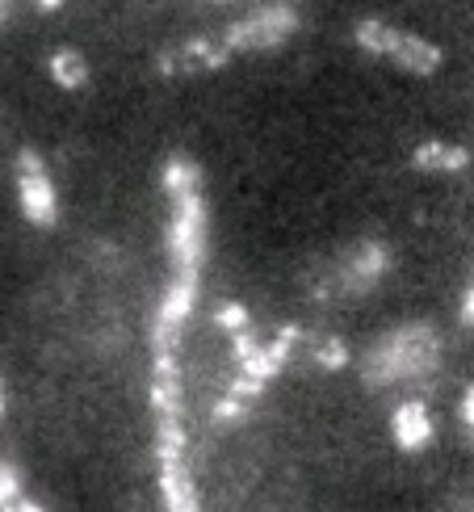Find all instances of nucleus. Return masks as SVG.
Segmentation results:
<instances>
[{"label":"nucleus","mask_w":474,"mask_h":512,"mask_svg":"<svg viewBox=\"0 0 474 512\" xmlns=\"http://www.w3.org/2000/svg\"><path fill=\"white\" fill-rule=\"evenodd\" d=\"M441 366V336L433 324H403L374 340L370 353L361 357V382L370 391H386L395 382H424Z\"/></svg>","instance_id":"f257e3e1"},{"label":"nucleus","mask_w":474,"mask_h":512,"mask_svg":"<svg viewBox=\"0 0 474 512\" xmlns=\"http://www.w3.org/2000/svg\"><path fill=\"white\" fill-rule=\"evenodd\" d=\"M164 248H168L172 277H189V282H198L202 261H206V198L202 194H189V198L172 202Z\"/></svg>","instance_id":"f03ea898"},{"label":"nucleus","mask_w":474,"mask_h":512,"mask_svg":"<svg viewBox=\"0 0 474 512\" xmlns=\"http://www.w3.org/2000/svg\"><path fill=\"white\" fill-rule=\"evenodd\" d=\"M298 9L294 5H261L252 9L248 17L231 21L227 34H223V47L235 51H269V47H282V42L298 30Z\"/></svg>","instance_id":"7ed1b4c3"},{"label":"nucleus","mask_w":474,"mask_h":512,"mask_svg":"<svg viewBox=\"0 0 474 512\" xmlns=\"http://www.w3.org/2000/svg\"><path fill=\"white\" fill-rule=\"evenodd\" d=\"M17 198H21V215H26L34 227H55L59 219V202H55V185L42 168V156L34 147H21L17 152Z\"/></svg>","instance_id":"20e7f679"},{"label":"nucleus","mask_w":474,"mask_h":512,"mask_svg":"<svg viewBox=\"0 0 474 512\" xmlns=\"http://www.w3.org/2000/svg\"><path fill=\"white\" fill-rule=\"evenodd\" d=\"M386 269H391V252H386L382 244H374V240H361L340 256L332 282H336L340 294H365L370 286L382 282Z\"/></svg>","instance_id":"39448f33"},{"label":"nucleus","mask_w":474,"mask_h":512,"mask_svg":"<svg viewBox=\"0 0 474 512\" xmlns=\"http://www.w3.org/2000/svg\"><path fill=\"white\" fill-rule=\"evenodd\" d=\"M227 59H231V51L223 47V42H210V38H189V42H181L177 51H164V55H160V72H164V76L219 72Z\"/></svg>","instance_id":"423d86ee"},{"label":"nucleus","mask_w":474,"mask_h":512,"mask_svg":"<svg viewBox=\"0 0 474 512\" xmlns=\"http://www.w3.org/2000/svg\"><path fill=\"white\" fill-rule=\"evenodd\" d=\"M391 63H399L403 72H412V76H433L441 68V47L437 42H428L420 34H403L391 26V34H386V51H382Z\"/></svg>","instance_id":"0eeeda50"},{"label":"nucleus","mask_w":474,"mask_h":512,"mask_svg":"<svg viewBox=\"0 0 474 512\" xmlns=\"http://www.w3.org/2000/svg\"><path fill=\"white\" fill-rule=\"evenodd\" d=\"M298 340H303V328H298V324H286L282 332L273 336V345H261L252 357H244V361H240V374H244V378H252V382H261V387H265L269 378H277V374L286 370V361H290V353H294Z\"/></svg>","instance_id":"6e6552de"},{"label":"nucleus","mask_w":474,"mask_h":512,"mask_svg":"<svg viewBox=\"0 0 474 512\" xmlns=\"http://www.w3.org/2000/svg\"><path fill=\"white\" fill-rule=\"evenodd\" d=\"M391 433H395V445L403 454H416L433 441V420H428V408L420 399H407L395 408V420H391Z\"/></svg>","instance_id":"1a4fd4ad"},{"label":"nucleus","mask_w":474,"mask_h":512,"mask_svg":"<svg viewBox=\"0 0 474 512\" xmlns=\"http://www.w3.org/2000/svg\"><path fill=\"white\" fill-rule=\"evenodd\" d=\"M160 492H164V512H202L198 508V492H193V479L181 462H160Z\"/></svg>","instance_id":"9d476101"},{"label":"nucleus","mask_w":474,"mask_h":512,"mask_svg":"<svg viewBox=\"0 0 474 512\" xmlns=\"http://www.w3.org/2000/svg\"><path fill=\"white\" fill-rule=\"evenodd\" d=\"M412 168H420V173H462V168H470V152L458 143L428 139L412 152Z\"/></svg>","instance_id":"9b49d317"},{"label":"nucleus","mask_w":474,"mask_h":512,"mask_svg":"<svg viewBox=\"0 0 474 512\" xmlns=\"http://www.w3.org/2000/svg\"><path fill=\"white\" fill-rule=\"evenodd\" d=\"M164 194L177 202V198H189V194H202V168L185 160V156H172L164 164Z\"/></svg>","instance_id":"f8f14e48"},{"label":"nucleus","mask_w":474,"mask_h":512,"mask_svg":"<svg viewBox=\"0 0 474 512\" xmlns=\"http://www.w3.org/2000/svg\"><path fill=\"white\" fill-rule=\"evenodd\" d=\"M47 68H51V80L59 84V89H84V84H89V63H84V55L72 51V47L55 51Z\"/></svg>","instance_id":"ddd939ff"},{"label":"nucleus","mask_w":474,"mask_h":512,"mask_svg":"<svg viewBox=\"0 0 474 512\" xmlns=\"http://www.w3.org/2000/svg\"><path fill=\"white\" fill-rule=\"evenodd\" d=\"M214 324H219L223 332H248V311H244V303H223L219 311H214Z\"/></svg>","instance_id":"4468645a"},{"label":"nucleus","mask_w":474,"mask_h":512,"mask_svg":"<svg viewBox=\"0 0 474 512\" xmlns=\"http://www.w3.org/2000/svg\"><path fill=\"white\" fill-rule=\"evenodd\" d=\"M315 361L323 370H340L344 361H349V349H344L336 336H328V340H319V345H315Z\"/></svg>","instance_id":"2eb2a0df"},{"label":"nucleus","mask_w":474,"mask_h":512,"mask_svg":"<svg viewBox=\"0 0 474 512\" xmlns=\"http://www.w3.org/2000/svg\"><path fill=\"white\" fill-rule=\"evenodd\" d=\"M21 500V475H17V466L9 462H0V508Z\"/></svg>","instance_id":"dca6fc26"},{"label":"nucleus","mask_w":474,"mask_h":512,"mask_svg":"<svg viewBox=\"0 0 474 512\" xmlns=\"http://www.w3.org/2000/svg\"><path fill=\"white\" fill-rule=\"evenodd\" d=\"M244 416H248V403L231 399V395H223L219 403H214V420H219V424H235V420H244Z\"/></svg>","instance_id":"f3484780"},{"label":"nucleus","mask_w":474,"mask_h":512,"mask_svg":"<svg viewBox=\"0 0 474 512\" xmlns=\"http://www.w3.org/2000/svg\"><path fill=\"white\" fill-rule=\"evenodd\" d=\"M256 349H261V345H256V336H252V332H235V336H231V353H235V361L252 357Z\"/></svg>","instance_id":"a211bd4d"},{"label":"nucleus","mask_w":474,"mask_h":512,"mask_svg":"<svg viewBox=\"0 0 474 512\" xmlns=\"http://www.w3.org/2000/svg\"><path fill=\"white\" fill-rule=\"evenodd\" d=\"M462 424H466V441H470V450H474V382H470L466 395H462Z\"/></svg>","instance_id":"6ab92c4d"},{"label":"nucleus","mask_w":474,"mask_h":512,"mask_svg":"<svg viewBox=\"0 0 474 512\" xmlns=\"http://www.w3.org/2000/svg\"><path fill=\"white\" fill-rule=\"evenodd\" d=\"M0 512H47V508H38L34 500H13V504H5Z\"/></svg>","instance_id":"aec40b11"},{"label":"nucleus","mask_w":474,"mask_h":512,"mask_svg":"<svg viewBox=\"0 0 474 512\" xmlns=\"http://www.w3.org/2000/svg\"><path fill=\"white\" fill-rule=\"evenodd\" d=\"M462 319H466V324H474V286H470L466 298H462Z\"/></svg>","instance_id":"412c9836"},{"label":"nucleus","mask_w":474,"mask_h":512,"mask_svg":"<svg viewBox=\"0 0 474 512\" xmlns=\"http://www.w3.org/2000/svg\"><path fill=\"white\" fill-rule=\"evenodd\" d=\"M0 420H5V382H0Z\"/></svg>","instance_id":"4be33fe9"},{"label":"nucleus","mask_w":474,"mask_h":512,"mask_svg":"<svg viewBox=\"0 0 474 512\" xmlns=\"http://www.w3.org/2000/svg\"><path fill=\"white\" fill-rule=\"evenodd\" d=\"M0 21H9V5H0Z\"/></svg>","instance_id":"5701e85b"},{"label":"nucleus","mask_w":474,"mask_h":512,"mask_svg":"<svg viewBox=\"0 0 474 512\" xmlns=\"http://www.w3.org/2000/svg\"><path fill=\"white\" fill-rule=\"evenodd\" d=\"M470 286H474V282H470Z\"/></svg>","instance_id":"b1692460"}]
</instances>
